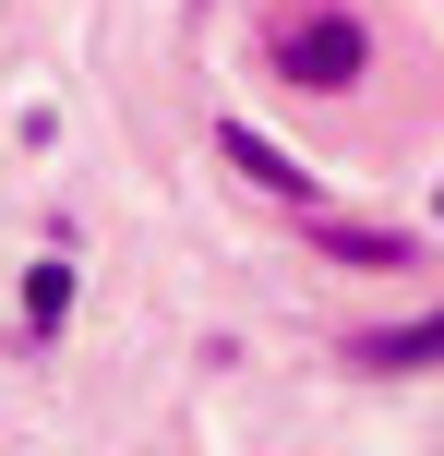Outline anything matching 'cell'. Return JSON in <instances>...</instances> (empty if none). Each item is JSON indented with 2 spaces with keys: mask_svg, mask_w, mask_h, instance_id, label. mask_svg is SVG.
I'll use <instances>...</instances> for the list:
<instances>
[{
  "mask_svg": "<svg viewBox=\"0 0 444 456\" xmlns=\"http://www.w3.org/2000/svg\"><path fill=\"white\" fill-rule=\"evenodd\" d=\"M216 157H229L240 181H264V192H288V205H312V181H301V168H288L264 133H240V120H216Z\"/></svg>",
  "mask_w": 444,
  "mask_h": 456,
  "instance_id": "obj_2",
  "label": "cell"
},
{
  "mask_svg": "<svg viewBox=\"0 0 444 456\" xmlns=\"http://www.w3.org/2000/svg\"><path fill=\"white\" fill-rule=\"evenodd\" d=\"M61 313H72V265H36L24 276V337H61Z\"/></svg>",
  "mask_w": 444,
  "mask_h": 456,
  "instance_id": "obj_4",
  "label": "cell"
},
{
  "mask_svg": "<svg viewBox=\"0 0 444 456\" xmlns=\"http://www.w3.org/2000/svg\"><path fill=\"white\" fill-rule=\"evenodd\" d=\"M277 72H288V85H312V96H336V85L373 72V37H360L349 12H312V24H288V37H277Z\"/></svg>",
  "mask_w": 444,
  "mask_h": 456,
  "instance_id": "obj_1",
  "label": "cell"
},
{
  "mask_svg": "<svg viewBox=\"0 0 444 456\" xmlns=\"http://www.w3.org/2000/svg\"><path fill=\"white\" fill-rule=\"evenodd\" d=\"M421 361H444V313L397 324V337H360V372H421Z\"/></svg>",
  "mask_w": 444,
  "mask_h": 456,
  "instance_id": "obj_3",
  "label": "cell"
},
{
  "mask_svg": "<svg viewBox=\"0 0 444 456\" xmlns=\"http://www.w3.org/2000/svg\"><path fill=\"white\" fill-rule=\"evenodd\" d=\"M312 240H325L336 265H408V240H397V228H312Z\"/></svg>",
  "mask_w": 444,
  "mask_h": 456,
  "instance_id": "obj_5",
  "label": "cell"
},
{
  "mask_svg": "<svg viewBox=\"0 0 444 456\" xmlns=\"http://www.w3.org/2000/svg\"><path fill=\"white\" fill-rule=\"evenodd\" d=\"M432 216H444V192H432Z\"/></svg>",
  "mask_w": 444,
  "mask_h": 456,
  "instance_id": "obj_6",
  "label": "cell"
}]
</instances>
